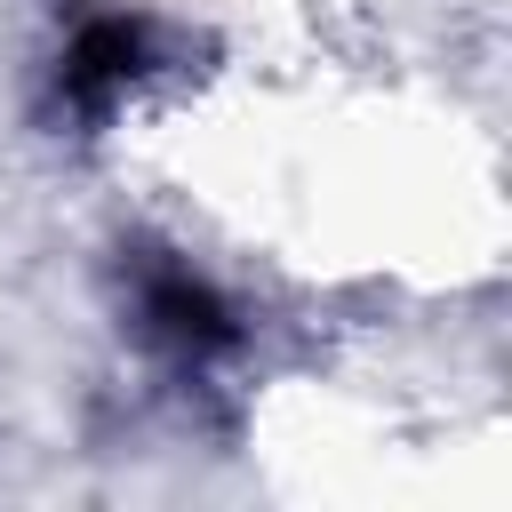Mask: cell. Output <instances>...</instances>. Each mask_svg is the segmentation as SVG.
<instances>
[{
    "label": "cell",
    "instance_id": "cell-1",
    "mask_svg": "<svg viewBox=\"0 0 512 512\" xmlns=\"http://www.w3.org/2000/svg\"><path fill=\"white\" fill-rule=\"evenodd\" d=\"M136 72H144V24H128V16H96V24L64 48V88H72L88 112L112 104Z\"/></svg>",
    "mask_w": 512,
    "mask_h": 512
},
{
    "label": "cell",
    "instance_id": "cell-2",
    "mask_svg": "<svg viewBox=\"0 0 512 512\" xmlns=\"http://www.w3.org/2000/svg\"><path fill=\"white\" fill-rule=\"evenodd\" d=\"M144 320H152L168 344H184V352H208V344H224V336H232V328H224L216 288H208L192 264H160V272L144 280Z\"/></svg>",
    "mask_w": 512,
    "mask_h": 512
}]
</instances>
